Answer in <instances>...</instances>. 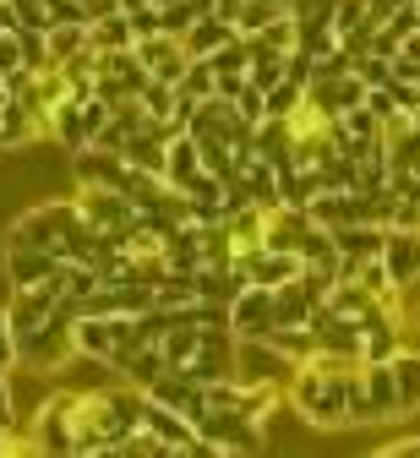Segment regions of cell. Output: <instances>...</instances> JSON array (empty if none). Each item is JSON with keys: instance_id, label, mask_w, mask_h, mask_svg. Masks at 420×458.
Instances as JSON below:
<instances>
[{"instance_id": "cell-1", "label": "cell", "mask_w": 420, "mask_h": 458, "mask_svg": "<svg viewBox=\"0 0 420 458\" xmlns=\"http://www.w3.org/2000/svg\"><path fill=\"white\" fill-rule=\"evenodd\" d=\"M142 404H148V393H142L137 382H126V377H120L115 387L82 393V404H77V437H72V453H82V458H115L120 437L142 426Z\"/></svg>"}, {"instance_id": "cell-2", "label": "cell", "mask_w": 420, "mask_h": 458, "mask_svg": "<svg viewBox=\"0 0 420 458\" xmlns=\"http://www.w3.org/2000/svg\"><path fill=\"white\" fill-rule=\"evenodd\" d=\"M289 410L306 426H317V431L349 426V377H328V371H317L306 360L289 377Z\"/></svg>"}, {"instance_id": "cell-3", "label": "cell", "mask_w": 420, "mask_h": 458, "mask_svg": "<svg viewBox=\"0 0 420 458\" xmlns=\"http://www.w3.org/2000/svg\"><path fill=\"white\" fill-rule=\"evenodd\" d=\"M82 208L77 197H49V202H33L28 213H17L6 224V251H66V235L77 229Z\"/></svg>"}, {"instance_id": "cell-4", "label": "cell", "mask_w": 420, "mask_h": 458, "mask_svg": "<svg viewBox=\"0 0 420 458\" xmlns=\"http://www.w3.org/2000/svg\"><path fill=\"white\" fill-rule=\"evenodd\" d=\"M77 301H60V311L44 322V327H33L22 344H17V350H22V366L28 371H39V377H49V371H60V366H66V360H77Z\"/></svg>"}, {"instance_id": "cell-5", "label": "cell", "mask_w": 420, "mask_h": 458, "mask_svg": "<svg viewBox=\"0 0 420 458\" xmlns=\"http://www.w3.org/2000/svg\"><path fill=\"white\" fill-rule=\"evenodd\" d=\"M197 431H202V442L213 447V458L219 453H262V420H252V415H240V410H229V404H208L202 410V420H197Z\"/></svg>"}, {"instance_id": "cell-6", "label": "cell", "mask_w": 420, "mask_h": 458, "mask_svg": "<svg viewBox=\"0 0 420 458\" xmlns=\"http://www.w3.org/2000/svg\"><path fill=\"white\" fill-rule=\"evenodd\" d=\"M77 404H82V393L60 387V393H49L44 404L33 410L28 431H33L39 453H72V437H77Z\"/></svg>"}, {"instance_id": "cell-7", "label": "cell", "mask_w": 420, "mask_h": 458, "mask_svg": "<svg viewBox=\"0 0 420 458\" xmlns=\"http://www.w3.org/2000/svg\"><path fill=\"white\" fill-rule=\"evenodd\" d=\"M295 371H300V360H289L279 344H268V338H240V350H235V377L240 382H279V387H289Z\"/></svg>"}, {"instance_id": "cell-8", "label": "cell", "mask_w": 420, "mask_h": 458, "mask_svg": "<svg viewBox=\"0 0 420 458\" xmlns=\"http://www.w3.org/2000/svg\"><path fill=\"white\" fill-rule=\"evenodd\" d=\"M279 327V290H262V284H246L229 301V333L235 338H268Z\"/></svg>"}, {"instance_id": "cell-9", "label": "cell", "mask_w": 420, "mask_h": 458, "mask_svg": "<svg viewBox=\"0 0 420 458\" xmlns=\"http://www.w3.org/2000/svg\"><path fill=\"white\" fill-rule=\"evenodd\" d=\"M77 208L93 229H104V235H126V229L137 224V202L126 191H109V186H77Z\"/></svg>"}, {"instance_id": "cell-10", "label": "cell", "mask_w": 420, "mask_h": 458, "mask_svg": "<svg viewBox=\"0 0 420 458\" xmlns=\"http://www.w3.org/2000/svg\"><path fill=\"white\" fill-rule=\"evenodd\" d=\"M72 175H77V186H109V191H126L137 169L126 164V153L88 142L82 153H72Z\"/></svg>"}, {"instance_id": "cell-11", "label": "cell", "mask_w": 420, "mask_h": 458, "mask_svg": "<svg viewBox=\"0 0 420 458\" xmlns=\"http://www.w3.org/2000/svg\"><path fill=\"white\" fill-rule=\"evenodd\" d=\"M240 273H246V284H262V290H284V284H295L300 273H306V257L300 251H284V246H257L246 257H235Z\"/></svg>"}, {"instance_id": "cell-12", "label": "cell", "mask_w": 420, "mask_h": 458, "mask_svg": "<svg viewBox=\"0 0 420 458\" xmlns=\"http://www.w3.org/2000/svg\"><path fill=\"white\" fill-rule=\"evenodd\" d=\"M142 82H148V66L137 61V49H109V55H99L93 93H104L109 104H120V98L142 93Z\"/></svg>"}, {"instance_id": "cell-13", "label": "cell", "mask_w": 420, "mask_h": 458, "mask_svg": "<svg viewBox=\"0 0 420 458\" xmlns=\"http://www.w3.org/2000/svg\"><path fill=\"white\" fill-rule=\"evenodd\" d=\"M148 393L159 398V404H169L175 415H186L192 426H197V420H202V410H208V387H202L186 366H169V371H164Z\"/></svg>"}, {"instance_id": "cell-14", "label": "cell", "mask_w": 420, "mask_h": 458, "mask_svg": "<svg viewBox=\"0 0 420 458\" xmlns=\"http://www.w3.org/2000/svg\"><path fill=\"white\" fill-rule=\"evenodd\" d=\"M132 49H137V61L148 66V77H159V82H175V88H180V77H186V66H192V55H186V38H175V33H153V38H137Z\"/></svg>"}, {"instance_id": "cell-15", "label": "cell", "mask_w": 420, "mask_h": 458, "mask_svg": "<svg viewBox=\"0 0 420 458\" xmlns=\"http://www.w3.org/2000/svg\"><path fill=\"white\" fill-rule=\"evenodd\" d=\"M0 273H6V290H33L66 273V257L55 251H0Z\"/></svg>"}, {"instance_id": "cell-16", "label": "cell", "mask_w": 420, "mask_h": 458, "mask_svg": "<svg viewBox=\"0 0 420 458\" xmlns=\"http://www.w3.org/2000/svg\"><path fill=\"white\" fill-rule=\"evenodd\" d=\"M393 420H404L393 360H366V426H393Z\"/></svg>"}, {"instance_id": "cell-17", "label": "cell", "mask_w": 420, "mask_h": 458, "mask_svg": "<svg viewBox=\"0 0 420 458\" xmlns=\"http://www.w3.org/2000/svg\"><path fill=\"white\" fill-rule=\"evenodd\" d=\"M109 371H115V377H126V382H137V387L148 393V387L169 371V355H164V344H159V338H148V344H132V350H115Z\"/></svg>"}, {"instance_id": "cell-18", "label": "cell", "mask_w": 420, "mask_h": 458, "mask_svg": "<svg viewBox=\"0 0 420 458\" xmlns=\"http://www.w3.org/2000/svg\"><path fill=\"white\" fill-rule=\"evenodd\" d=\"M202 175H213V169L202 164L197 137H192V131L169 137V153H164V181H169L175 191H197V181H202Z\"/></svg>"}, {"instance_id": "cell-19", "label": "cell", "mask_w": 420, "mask_h": 458, "mask_svg": "<svg viewBox=\"0 0 420 458\" xmlns=\"http://www.w3.org/2000/svg\"><path fill=\"white\" fill-rule=\"evenodd\" d=\"M382 262H388V273H393L399 290H409V284L420 278V229H388Z\"/></svg>"}, {"instance_id": "cell-20", "label": "cell", "mask_w": 420, "mask_h": 458, "mask_svg": "<svg viewBox=\"0 0 420 458\" xmlns=\"http://www.w3.org/2000/svg\"><path fill=\"white\" fill-rule=\"evenodd\" d=\"M312 208H295V202H279L268 208V246H284V251H300V241H306L312 229Z\"/></svg>"}, {"instance_id": "cell-21", "label": "cell", "mask_w": 420, "mask_h": 458, "mask_svg": "<svg viewBox=\"0 0 420 458\" xmlns=\"http://www.w3.org/2000/svg\"><path fill=\"white\" fill-rule=\"evenodd\" d=\"M39 137H44V126L28 114V104L0 88V148H28V142H39Z\"/></svg>"}, {"instance_id": "cell-22", "label": "cell", "mask_w": 420, "mask_h": 458, "mask_svg": "<svg viewBox=\"0 0 420 458\" xmlns=\"http://www.w3.org/2000/svg\"><path fill=\"white\" fill-rule=\"evenodd\" d=\"M235 33H240V28H235L229 17H219V12L208 6V12L197 17V28L186 33V55H192V61H208V55H219V49H224V44H229Z\"/></svg>"}, {"instance_id": "cell-23", "label": "cell", "mask_w": 420, "mask_h": 458, "mask_svg": "<svg viewBox=\"0 0 420 458\" xmlns=\"http://www.w3.org/2000/svg\"><path fill=\"white\" fill-rule=\"evenodd\" d=\"M49 137L66 148V153H82L93 142V126H88V114H82V98H66L55 109V121H49Z\"/></svg>"}, {"instance_id": "cell-24", "label": "cell", "mask_w": 420, "mask_h": 458, "mask_svg": "<svg viewBox=\"0 0 420 458\" xmlns=\"http://www.w3.org/2000/svg\"><path fill=\"white\" fill-rule=\"evenodd\" d=\"M333 241H339V251H344V257L366 262V257H382L388 229H382V224H339V229H333Z\"/></svg>"}, {"instance_id": "cell-25", "label": "cell", "mask_w": 420, "mask_h": 458, "mask_svg": "<svg viewBox=\"0 0 420 458\" xmlns=\"http://www.w3.org/2000/svg\"><path fill=\"white\" fill-rule=\"evenodd\" d=\"M120 153H126V164H137V169H148V175H164V153H169V137L159 131V121L148 126V131H137L126 148H120Z\"/></svg>"}, {"instance_id": "cell-26", "label": "cell", "mask_w": 420, "mask_h": 458, "mask_svg": "<svg viewBox=\"0 0 420 458\" xmlns=\"http://www.w3.org/2000/svg\"><path fill=\"white\" fill-rule=\"evenodd\" d=\"M88 44H93L99 55H109V49H132V44H137V33H132V17H126V12H109V17L88 22Z\"/></svg>"}, {"instance_id": "cell-27", "label": "cell", "mask_w": 420, "mask_h": 458, "mask_svg": "<svg viewBox=\"0 0 420 458\" xmlns=\"http://www.w3.org/2000/svg\"><path fill=\"white\" fill-rule=\"evenodd\" d=\"M393 377H399V410H404V420L420 415V350H399L393 355Z\"/></svg>"}, {"instance_id": "cell-28", "label": "cell", "mask_w": 420, "mask_h": 458, "mask_svg": "<svg viewBox=\"0 0 420 458\" xmlns=\"http://www.w3.org/2000/svg\"><path fill=\"white\" fill-rule=\"evenodd\" d=\"M257 49H279V55H295L300 49V17L295 12H273V22L262 33H252Z\"/></svg>"}, {"instance_id": "cell-29", "label": "cell", "mask_w": 420, "mask_h": 458, "mask_svg": "<svg viewBox=\"0 0 420 458\" xmlns=\"http://www.w3.org/2000/svg\"><path fill=\"white\" fill-rule=\"evenodd\" d=\"M77 49H88V22H60V28H49V61L55 66L72 61Z\"/></svg>"}, {"instance_id": "cell-30", "label": "cell", "mask_w": 420, "mask_h": 458, "mask_svg": "<svg viewBox=\"0 0 420 458\" xmlns=\"http://www.w3.org/2000/svg\"><path fill=\"white\" fill-rule=\"evenodd\" d=\"M180 93H192L197 104L213 98V93H219V72H213V61H192L186 77H180Z\"/></svg>"}, {"instance_id": "cell-31", "label": "cell", "mask_w": 420, "mask_h": 458, "mask_svg": "<svg viewBox=\"0 0 420 458\" xmlns=\"http://www.w3.org/2000/svg\"><path fill=\"white\" fill-rule=\"evenodd\" d=\"M300 104H306V82H295V77H284L279 88H268V114H295Z\"/></svg>"}, {"instance_id": "cell-32", "label": "cell", "mask_w": 420, "mask_h": 458, "mask_svg": "<svg viewBox=\"0 0 420 458\" xmlns=\"http://www.w3.org/2000/svg\"><path fill=\"white\" fill-rule=\"evenodd\" d=\"M355 72H360V82H366V88H377V82H388L393 77V61H388V55H355Z\"/></svg>"}, {"instance_id": "cell-33", "label": "cell", "mask_w": 420, "mask_h": 458, "mask_svg": "<svg viewBox=\"0 0 420 458\" xmlns=\"http://www.w3.org/2000/svg\"><path fill=\"white\" fill-rule=\"evenodd\" d=\"M235 109H240V121H252V126H262V121H268V93L246 82V93L235 98Z\"/></svg>"}, {"instance_id": "cell-34", "label": "cell", "mask_w": 420, "mask_h": 458, "mask_svg": "<svg viewBox=\"0 0 420 458\" xmlns=\"http://www.w3.org/2000/svg\"><path fill=\"white\" fill-rule=\"evenodd\" d=\"M0 366H22V350H17V333H12V322H6V306H0Z\"/></svg>"}, {"instance_id": "cell-35", "label": "cell", "mask_w": 420, "mask_h": 458, "mask_svg": "<svg viewBox=\"0 0 420 458\" xmlns=\"http://www.w3.org/2000/svg\"><path fill=\"white\" fill-rule=\"evenodd\" d=\"M126 17H132V33H137V38L164 33V28H159V6H137V12H126Z\"/></svg>"}, {"instance_id": "cell-36", "label": "cell", "mask_w": 420, "mask_h": 458, "mask_svg": "<svg viewBox=\"0 0 420 458\" xmlns=\"http://www.w3.org/2000/svg\"><path fill=\"white\" fill-rule=\"evenodd\" d=\"M246 82H252V72H219V93L224 98H240V93H246Z\"/></svg>"}, {"instance_id": "cell-37", "label": "cell", "mask_w": 420, "mask_h": 458, "mask_svg": "<svg viewBox=\"0 0 420 458\" xmlns=\"http://www.w3.org/2000/svg\"><path fill=\"white\" fill-rule=\"evenodd\" d=\"M382 453L388 458H420V437H393V442H382Z\"/></svg>"}, {"instance_id": "cell-38", "label": "cell", "mask_w": 420, "mask_h": 458, "mask_svg": "<svg viewBox=\"0 0 420 458\" xmlns=\"http://www.w3.org/2000/svg\"><path fill=\"white\" fill-rule=\"evenodd\" d=\"M82 6H88V22H99L109 12H126V0H82Z\"/></svg>"}, {"instance_id": "cell-39", "label": "cell", "mask_w": 420, "mask_h": 458, "mask_svg": "<svg viewBox=\"0 0 420 458\" xmlns=\"http://www.w3.org/2000/svg\"><path fill=\"white\" fill-rule=\"evenodd\" d=\"M399 6H409V0H372V17H377V22H388Z\"/></svg>"}, {"instance_id": "cell-40", "label": "cell", "mask_w": 420, "mask_h": 458, "mask_svg": "<svg viewBox=\"0 0 420 458\" xmlns=\"http://www.w3.org/2000/svg\"><path fill=\"white\" fill-rule=\"evenodd\" d=\"M0 28H6V33H17L22 22H17V6H12V0H0Z\"/></svg>"}, {"instance_id": "cell-41", "label": "cell", "mask_w": 420, "mask_h": 458, "mask_svg": "<svg viewBox=\"0 0 420 458\" xmlns=\"http://www.w3.org/2000/svg\"><path fill=\"white\" fill-rule=\"evenodd\" d=\"M399 55H404V61H420V33H409V38L399 44Z\"/></svg>"}, {"instance_id": "cell-42", "label": "cell", "mask_w": 420, "mask_h": 458, "mask_svg": "<svg viewBox=\"0 0 420 458\" xmlns=\"http://www.w3.org/2000/svg\"><path fill=\"white\" fill-rule=\"evenodd\" d=\"M409 322H415V333H420V301H415V311H409Z\"/></svg>"}, {"instance_id": "cell-43", "label": "cell", "mask_w": 420, "mask_h": 458, "mask_svg": "<svg viewBox=\"0 0 420 458\" xmlns=\"http://www.w3.org/2000/svg\"><path fill=\"white\" fill-rule=\"evenodd\" d=\"M6 38H12V33H6V28H0V44H6Z\"/></svg>"}, {"instance_id": "cell-44", "label": "cell", "mask_w": 420, "mask_h": 458, "mask_svg": "<svg viewBox=\"0 0 420 458\" xmlns=\"http://www.w3.org/2000/svg\"><path fill=\"white\" fill-rule=\"evenodd\" d=\"M0 88H6V77H0Z\"/></svg>"}]
</instances>
